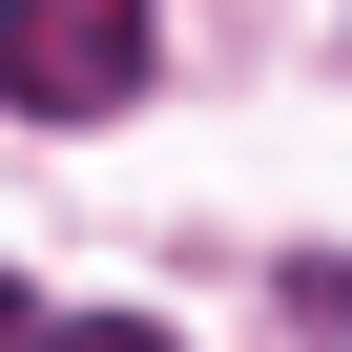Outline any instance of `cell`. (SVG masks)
<instances>
[{
	"instance_id": "obj_1",
	"label": "cell",
	"mask_w": 352,
	"mask_h": 352,
	"mask_svg": "<svg viewBox=\"0 0 352 352\" xmlns=\"http://www.w3.org/2000/svg\"><path fill=\"white\" fill-rule=\"evenodd\" d=\"M0 83H21L42 124H104L145 83V0H21V21H0Z\"/></svg>"
},
{
	"instance_id": "obj_2",
	"label": "cell",
	"mask_w": 352,
	"mask_h": 352,
	"mask_svg": "<svg viewBox=\"0 0 352 352\" xmlns=\"http://www.w3.org/2000/svg\"><path fill=\"white\" fill-rule=\"evenodd\" d=\"M21 352H166V331H124V311H42Z\"/></svg>"
}]
</instances>
